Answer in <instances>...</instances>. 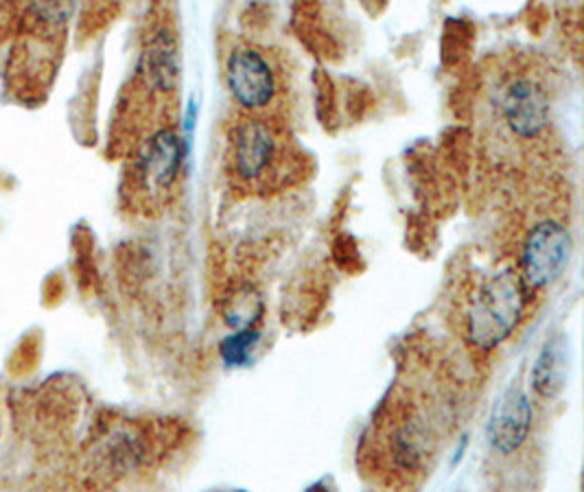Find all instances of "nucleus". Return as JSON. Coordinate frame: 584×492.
I'll use <instances>...</instances> for the list:
<instances>
[{
    "label": "nucleus",
    "mask_w": 584,
    "mask_h": 492,
    "mask_svg": "<svg viewBox=\"0 0 584 492\" xmlns=\"http://www.w3.org/2000/svg\"><path fill=\"white\" fill-rule=\"evenodd\" d=\"M532 427V403L528 394L519 387H510L497 400L492 416L488 420V442L501 453H514L528 438Z\"/></svg>",
    "instance_id": "0eeeda50"
},
{
    "label": "nucleus",
    "mask_w": 584,
    "mask_h": 492,
    "mask_svg": "<svg viewBox=\"0 0 584 492\" xmlns=\"http://www.w3.org/2000/svg\"><path fill=\"white\" fill-rule=\"evenodd\" d=\"M499 110L510 131L519 138H537L550 124L548 93L530 77H517L506 84L499 97Z\"/></svg>",
    "instance_id": "423d86ee"
},
{
    "label": "nucleus",
    "mask_w": 584,
    "mask_h": 492,
    "mask_svg": "<svg viewBox=\"0 0 584 492\" xmlns=\"http://www.w3.org/2000/svg\"><path fill=\"white\" fill-rule=\"evenodd\" d=\"M283 158V138L274 125L252 117L234 127L233 167L238 180L252 184L265 182L278 173Z\"/></svg>",
    "instance_id": "f03ea898"
},
{
    "label": "nucleus",
    "mask_w": 584,
    "mask_h": 492,
    "mask_svg": "<svg viewBox=\"0 0 584 492\" xmlns=\"http://www.w3.org/2000/svg\"><path fill=\"white\" fill-rule=\"evenodd\" d=\"M258 331L256 329H243L238 333H233L231 338H226L222 342V360L226 362V366H243L249 362V355L256 349L258 342Z\"/></svg>",
    "instance_id": "9d476101"
},
{
    "label": "nucleus",
    "mask_w": 584,
    "mask_h": 492,
    "mask_svg": "<svg viewBox=\"0 0 584 492\" xmlns=\"http://www.w3.org/2000/svg\"><path fill=\"white\" fill-rule=\"evenodd\" d=\"M145 73L153 88L171 90L178 82V53L169 33H160L151 40L145 53Z\"/></svg>",
    "instance_id": "1a4fd4ad"
},
{
    "label": "nucleus",
    "mask_w": 584,
    "mask_h": 492,
    "mask_svg": "<svg viewBox=\"0 0 584 492\" xmlns=\"http://www.w3.org/2000/svg\"><path fill=\"white\" fill-rule=\"evenodd\" d=\"M523 302V282L514 271L506 269L486 280L468 307V340L484 351L499 346L517 329Z\"/></svg>",
    "instance_id": "f257e3e1"
},
{
    "label": "nucleus",
    "mask_w": 584,
    "mask_h": 492,
    "mask_svg": "<svg viewBox=\"0 0 584 492\" xmlns=\"http://www.w3.org/2000/svg\"><path fill=\"white\" fill-rule=\"evenodd\" d=\"M226 79L234 101L249 113H261L269 108L276 97L278 86L274 68L258 49H234L226 64Z\"/></svg>",
    "instance_id": "20e7f679"
},
{
    "label": "nucleus",
    "mask_w": 584,
    "mask_h": 492,
    "mask_svg": "<svg viewBox=\"0 0 584 492\" xmlns=\"http://www.w3.org/2000/svg\"><path fill=\"white\" fill-rule=\"evenodd\" d=\"M182 158H184V147L178 133L171 129L156 131L142 142L136 156L134 162L136 186L149 197L167 193L180 175Z\"/></svg>",
    "instance_id": "39448f33"
},
{
    "label": "nucleus",
    "mask_w": 584,
    "mask_h": 492,
    "mask_svg": "<svg viewBox=\"0 0 584 492\" xmlns=\"http://www.w3.org/2000/svg\"><path fill=\"white\" fill-rule=\"evenodd\" d=\"M570 374V344L565 335H554L545 342L534 368L532 385L543 398H556Z\"/></svg>",
    "instance_id": "6e6552de"
},
{
    "label": "nucleus",
    "mask_w": 584,
    "mask_h": 492,
    "mask_svg": "<svg viewBox=\"0 0 584 492\" xmlns=\"http://www.w3.org/2000/svg\"><path fill=\"white\" fill-rule=\"evenodd\" d=\"M572 235L559 222L537 224L523 244V278L530 287L541 289L554 282L567 267L572 256Z\"/></svg>",
    "instance_id": "7ed1b4c3"
}]
</instances>
